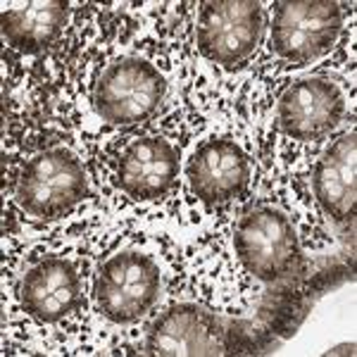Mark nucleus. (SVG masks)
Instances as JSON below:
<instances>
[{
  "label": "nucleus",
  "instance_id": "f257e3e1",
  "mask_svg": "<svg viewBox=\"0 0 357 357\" xmlns=\"http://www.w3.org/2000/svg\"><path fill=\"white\" fill-rule=\"evenodd\" d=\"M174 86V65L153 45H117L91 65L79 93L89 131H119L148 124Z\"/></svg>",
  "mask_w": 357,
  "mask_h": 357
},
{
  "label": "nucleus",
  "instance_id": "9d476101",
  "mask_svg": "<svg viewBox=\"0 0 357 357\" xmlns=\"http://www.w3.org/2000/svg\"><path fill=\"white\" fill-rule=\"evenodd\" d=\"M350 110L348 91L331 77H303L276 98L274 129L286 141L319 143L343 124Z\"/></svg>",
  "mask_w": 357,
  "mask_h": 357
},
{
  "label": "nucleus",
  "instance_id": "0eeeda50",
  "mask_svg": "<svg viewBox=\"0 0 357 357\" xmlns=\"http://www.w3.org/2000/svg\"><path fill=\"white\" fill-rule=\"evenodd\" d=\"M267 33V10L255 0L200 3L193 48L205 65L236 72L257 55Z\"/></svg>",
  "mask_w": 357,
  "mask_h": 357
},
{
  "label": "nucleus",
  "instance_id": "1a4fd4ad",
  "mask_svg": "<svg viewBox=\"0 0 357 357\" xmlns=\"http://www.w3.org/2000/svg\"><path fill=\"white\" fill-rule=\"evenodd\" d=\"M345 13L341 3L303 0L276 3L267 24V45L274 60L284 65H310L329 55L341 41Z\"/></svg>",
  "mask_w": 357,
  "mask_h": 357
},
{
  "label": "nucleus",
  "instance_id": "9b49d317",
  "mask_svg": "<svg viewBox=\"0 0 357 357\" xmlns=\"http://www.w3.org/2000/svg\"><path fill=\"white\" fill-rule=\"evenodd\" d=\"M146 348L153 355H222L227 329L220 317L198 303H176L153 319Z\"/></svg>",
  "mask_w": 357,
  "mask_h": 357
},
{
  "label": "nucleus",
  "instance_id": "20e7f679",
  "mask_svg": "<svg viewBox=\"0 0 357 357\" xmlns=\"http://www.w3.org/2000/svg\"><path fill=\"white\" fill-rule=\"evenodd\" d=\"M183 151L167 131L143 129L124 136L100 162L112 198L131 207H153L178 188Z\"/></svg>",
  "mask_w": 357,
  "mask_h": 357
},
{
  "label": "nucleus",
  "instance_id": "39448f33",
  "mask_svg": "<svg viewBox=\"0 0 357 357\" xmlns=\"http://www.w3.org/2000/svg\"><path fill=\"white\" fill-rule=\"evenodd\" d=\"M255 174V151L245 131L217 124L191 143L181 160L178 186L191 203L222 207L241 198Z\"/></svg>",
  "mask_w": 357,
  "mask_h": 357
},
{
  "label": "nucleus",
  "instance_id": "f03ea898",
  "mask_svg": "<svg viewBox=\"0 0 357 357\" xmlns=\"http://www.w3.org/2000/svg\"><path fill=\"white\" fill-rule=\"evenodd\" d=\"M167 284L169 260L162 243L151 236H126L98 262L91 279V307L100 324L126 329L162 303Z\"/></svg>",
  "mask_w": 357,
  "mask_h": 357
},
{
  "label": "nucleus",
  "instance_id": "6e6552de",
  "mask_svg": "<svg viewBox=\"0 0 357 357\" xmlns=\"http://www.w3.org/2000/svg\"><path fill=\"white\" fill-rule=\"evenodd\" d=\"M236 262L257 284H281L301 264V236L289 212L260 203L245 212L231 236Z\"/></svg>",
  "mask_w": 357,
  "mask_h": 357
},
{
  "label": "nucleus",
  "instance_id": "f8f14e48",
  "mask_svg": "<svg viewBox=\"0 0 357 357\" xmlns=\"http://www.w3.org/2000/svg\"><path fill=\"white\" fill-rule=\"evenodd\" d=\"M317 205L336 224L353 222L357 205V131L341 136L319 153L312 169Z\"/></svg>",
  "mask_w": 357,
  "mask_h": 357
},
{
  "label": "nucleus",
  "instance_id": "423d86ee",
  "mask_svg": "<svg viewBox=\"0 0 357 357\" xmlns=\"http://www.w3.org/2000/svg\"><path fill=\"white\" fill-rule=\"evenodd\" d=\"M91 176L84 155L69 143H50L22 162L13 200L29 222H55L89 198Z\"/></svg>",
  "mask_w": 357,
  "mask_h": 357
},
{
  "label": "nucleus",
  "instance_id": "7ed1b4c3",
  "mask_svg": "<svg viewBox=\"0 0 357 357\" xmlns=\"http://www.w3.org/2000/svg\"><path fill=\"white\" fill-rule=\"evenodd\" d=\"M17 310L41 331L65 326L86 303V255L77 241H48L17 274Z\"/></svg>",
  "mask_w": 357,
  "mask_h": 357
},
{
  "label": "nucleus",
  "instance_id": "ddd939ff",
  "mask_svg": "<svg viewBox=\"0 0 357 357\" xmlns=\"http://www.w3.org/2000/svg\"><path fill=\"white\" fill-rule=\"evenodd\" d=\"M69 20V3H3V41L24 55H36L60 41Z\"/></svg>",
  "mask_w": 357,
  "mask_h": 357
}]
</instances>
